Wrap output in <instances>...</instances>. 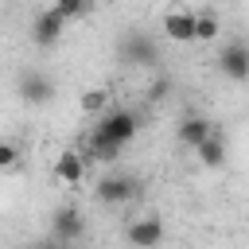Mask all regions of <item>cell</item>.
Returning <instances> with one entry per match:
<instances>
[{"label":"cell","instance_id":"12","mask_svg":"<svg viewBox=\"0 0 249 249\" xmlns=\"http://www.w3.org/2000/svg\"><path fill=\"white\" fill-rule=\"evenodd\" d=\"M195 152H198V163H202V167H222V163H226V152H230V148H226L222 128L214 124V132H210V136H206Z\"/></svg>","mask_w":249,"mask_h":249},{"label":"cell","instance_id":"11","mask_svg":"<svg viewBox=\"0 0 249 249\" xmlns=\"http://www.w3.org/2000/svg\"><path fill=\"white\" fill-rule=\"evenodd\" d=\"M54 175H58V183H66V187H78V183L86 179V156H82V152H62V156L54 160Z\"/></svg>","mask_w":249,"mask_h":249},{"label":"cell","instance_id":"8","mask_svg":"<svg viewBox=\"0 0 249 249\" xmlns=\"http://www.w3.org/2000/svg\"><path fill=\"white\" fill-rule=\"evenodd\" d=\"M66 31V19L54 12V8H43L35 19H31V43L35 47H54Z\"/></svg>","mask_w":249,"mask_h":249},{"label":"cell","instance_id":"3","mask_svg":"<svg viewBox=\"0 0 249 249\" xmlns=\"http://www.w3.org/2000/svg\"><path fill=\"white\" fill-rule=\"evenodd\" d=\"M121 58L128 66H156L160 62V43L148 31H124L121 39Z\"/></svg>","mask_w":249,"mask_h":249},{"label":"cell","instance_id":"5","mask_svg":"<svg viewBox=\"0 0 249 249\" xmlns=\"http://www.w3.org/2000/svg\"><path fill=\"white\" fill-rule=\"evenodd\" d=\"M124 241H128L132 249H156V245L163 241V222H160L156 214H140V218H132V222L124 226Z\"/></svg>","mask_w":249,"mask_h":249},{"label":"cell","instance_id":"4","mask_svg":"<svg viewBox=\"0 0 249 249\" xmlns=\"http://www.w3.org/2000/svg\"><path fill=\"white\" fill-rule=\"evenodd\" d=\"M82 233H86V218H82L78 206H58V210L51 214V237H54L58 245H74Z\"/></svg>","mask_w":249,"mask_h":249},{"label":"cell","instance_id":"10","mask_svg":"<svg viewBox=\"0 0 249 249\" xmlns=\"http://www.w3.org/2000/svg\"><path fill=\"white\" fill-rule=\"evenodd\" d=\"M210 132H214V121H210V117H202V113H187V117L179 121V128H175V136H179V144H183V148H198Z\"/></svg>","mask_w":249,"mask_h":249},{"label":"cell","instance_id":"17","mask_svg":"<svg viewBox=\"0 0 249 249\" xmlns=\"http://www.w3.org/2000/svg\"><path fill=\"white\" fill-rule=\"evenodd\" d=\"M19 163V148L12 140H0V171H12Z\"/></svg>","mask_w":249,"mask_h":249},{"label":"cell","instance_id":"14","mask_svg":"<svg viewBox=\"0 0 249 249\" xmlns=\"http://www.w3.org/2000/svg\"><path fill=\"white\" fill-rule=\"evenodd\" d=\"M218 39V16H210V12H195V39L191 43H214Z\"/></svg>","mask_w":249,"mask_h":249},{"label":"cell","instance_id":"2","mask_svg":"<svg viewBox=\"0 0 249 249\" xmlns=\"http://www.w3.org/2000/svg\"><path fill=\"white\" fill-rule=\"evenodd\" d=\"M93 132H101L105 140H113V144H132L136 140V132H140V113H132V109H105L97 121H93Z\"/></svg>","mask_w":249,"mask_h":249},{"label":"cell","instance_id":"13","mask_svg":"<svg viewBox=\"0 0 249 249\" xmlns=\"http://www.w3.org/2000/svg\"><path fill=\"white\" fill-rule=\"evenodd\" d=\"M121 152H124L121 144L105 140L101 132H89V140H86V152H82V156H86V160H97V163H117V160H121Z\"/></svg>","mask_w":249,"mask_h":249},{"label":"cell","instance_id":"16","mask_svg":"<svg viewBox=\"0 0 249 249\" xmlns=\"http://www.w3.org/2000/svg\"><path fill=\"white\" fill-rule=\"evenodd\" d=\"M51 8H54V12H58V16H62L66 23H70V19H78V16H86V12L93 8V0H54Z\"/></svg>","mask_w":249,"mask_h":249},{"label":"cell","instance_id":"15","mask_svg":"<svg viewBox=\"0 0 249 249\" xmlns=\"http://www.w3.org/2000/svg\"><path fill=\"white\" fill-rule=\"evenodd\" d=\"M78 105H82V113L101 117V113H105V105H109V89H86V93L78 97Z\"/></svg>","mask_w":249,"mask_h":249},{"label":"cell","instance_id":"7","mask_svg":"<svg viewBox=\"0 0 249 249\" xmlns=\"http://www.w3.org/2000/svg\"><path fill=\"white\" fill-rule=\"evenodd\" d=\"M218 70L230 78V82H249V47L237 39V43H226L222 54H218Z\"/></svg>","mask_w":249,"mask_h":249},{"label":"cell","instance_id":"1","mask_svg":"<svg viewBox=\"0 0 249 249\" xmlns=\"http://www.w3.org/2000/svg\"><path fill=\"white\" fill-rule=\"evenodd\" d=\"M140 191H144V183H140V175H132V171H109V175H101L97 179V187H93V195L105 202V206H124V202H132V198H140Z\"/></svg>","mask_w":249,"mask_h":249},{"label":"cell","instance_id":"18","mask_svg":"<svg viewBox=\"0 0 249 249\" xmlns=\"http://www.w3.org/2000/svg\"><path fill=\"white\" fill-rule=\"evenodd\" d=\"M167 89H171V82H167V78H160V82L152 86V97H167Z\"/></svg>","mask_w":249,"mask_h":249},{"label":"cell","instance_id":"9","mask_svg":"<svg viewBox=\"0 0 249 249\" xmlns=\"http://www.w3.org/2000/svg\"><path fill=\"white\" fill-rule=\"evenodd\" d=\"M160 31H163V39H171V43H191V39H195V12H187V8L167 12V16L160 19Z\"/></svg>","mask_w":249,"mask_h":249},{"label":"cell","instance_id":"19","mask_svg":"<svg viewBox=\"0 0 249 249\" xmlns=\"http://www.w3.org/2000/svg\"><path fill=\"white\" fill-rule=\"evenodd\" d=\"M39 249H58V241H47V245H39ZM66 249V245H62Z\"/></svg>","mask_w":249,"mask_h":249},{"label":"cell","instance_id":"6","mask_svg":"<svg viewBox=\"0 0 249 249\" xmlns=\"http://www.w3.org/2000/svg\"><path fill=\"white\" fill-rule=\"evenodd\" d=\"M16 93H19V101H27V105H47V101L54 97V82H51L43 70H23L19 82H16Z\"/></svg>","mask_w":249,"mask_h":249}]
</instances>
